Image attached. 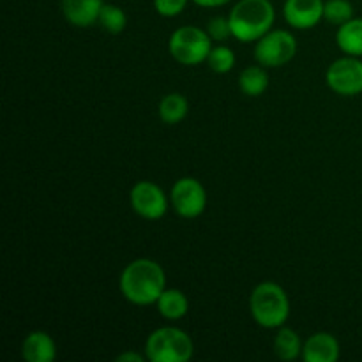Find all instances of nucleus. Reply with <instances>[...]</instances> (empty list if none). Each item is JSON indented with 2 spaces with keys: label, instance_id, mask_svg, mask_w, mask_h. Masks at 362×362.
I'll return each instance as SVG.
<instances>
[{
  "label": "nucleus",
  "instance_id": "obj_12",
  "mask_svg": "<svg viewBox=\"0 0 362 362\" xmlns=\"http://www.w3.org/2000/svg\"><path fill=\"white\" fill-rule=\"evenodd\" d=\"M339 341L329 332H317L306 339L303 346V359L306 362H336L339 359Z\"/></svg>",
  "mask_w": 362,
  "mask_h": 362
},
{
  "label": "nucleus",
  "instance_id": "obj_9",
  "mask_svg": "<svg viewBox=\"0 0 362 362\" xmlns=\"http://www.w3.org/2000/svg\"><path fill=\"white\" fill-rule=\"evenodd\" d=\"M129 202L133 211L148 221L161 219L168 211V197L158 184L151 180H140L134 184L129 193Z\"/></svg>",
  "mask_w": 362,
  "mask_h": 362
},
{
  "label": "nucleus",
  "instance_id": "obj_25",
  "mask_svg": "<svg viewBox=\"0 0 362 362\" xmlns=\"http://www.w3.org/2000/svg\"><path fill=\"white\" fill-rule=\"evenodd\" d=\"M117 362H144V357H141L140 354L127 352V354H122V356L117 357Z\"/></svg>",
  "mask_w": 362,
  "mask_h": 362
},
{
  "label": "nucleus",
  "instance_id": "obj_8",
  "mask_svg": "<svg viewBox=\"0 0 362 362\" xmlns=\"http://www.w3.org/2000/svg\"><path fill=\"white\" fill-rule=\"evenodd\" d=\"M172 207L180 218L194 219L204 214L207 207V193L205 187L193 177H182L177 180L170 193Z\"/></svg>",
  "mask_w": 362,
  "mask_h": 362
},
{
  "label": "nucleus",
  "instance_id": "obj_6",
  "mask_svg": "<svg viewBox=\"0 0 362 362\" xmlns=\"http://www.w3.org/2000/svg\"><path fill=\"white\" fill-rule=\"evenodd\" d=\"M297 53V41L290 32L271 30L255 46V59L264 67H281Z\"/></svg>",
  "mask_w": 362,
  "mask_h": 362
},
{
  "label": "nucleus",
  "instance_id": "obj_16",
  "mask_svg": "<svg viewBox=\"0 0 362 362\" xmlns=\"http://www.w3.org/2000/svg\"><path fill=\"white\" fill-rule=\"evenodd\" d=\"M187 112H189V103L179 92L166 94L159 103V119L168 124V126H175V124L182 122L186 119Z\"/></svg>",
  "mask_w": 362,
  "mask_h": 362
},
{
  "label": "nucleus",
  "instance_id": "obj_5",
  "mask_svg": "<svg viewBox=\"0 0 362 362\" xmlns=\"http://www.w3.org/2000/svg\"><path fill=\"white\" fill-rule=\"evenodd\" d=\"M168 49L170 55L182 66H198L207 60L212 49V39L207 30L186 25L170 35Z\"/></svg>",
  "mask_w": 362,
  "mask_h": 362
},
{
  "label": "nucleus",
  "instance_id": "obj_17",
  "mask_svg": "<svg viewBox=\"0 0 362 362\" xmlns=\"http://www.w3.org/2000/svg\"><path fill=\"white\" fill-rule=\"evenodd\" d=\"M303 341H300L299 334L290 327H279L278 334L274 338V352L278 359L281 361H296L297 357L303 356Z\"/></svg>",
  "mask_w": 362,
  "mask_h": 362
},
{
  "label": "nucleus",
  "instance_id": "obj_23",
  "mask_svg": "<svg viewBox=\"0 0 362 362\" xmlns=\"http://www.w3.org/2000/svg\"><path fill=\"white\" fill-rule=\"evenodd\" d=\"M189 0H154L156 13L165 18H175L186 9Z\"/></svg>",
  "mask_w": 362,
  "mask_h": 362
},
{
  "label": "nucleus",
  "instance_id": "obj_14",
  "mask_svg": "<svg viewBox=\"0 0 362 362\" xmlns=\"http://www.w3.org/2000/svg\"><path fill=\"white\" fill-rule=\"evenodd\" d=\"M336 42L345 55L362 57V18L343 23L336 34Z\"/></svg>",
  "mask_w": 362,
  "mask_h": 362
},
{
  "label": "nucleus",
  "instance_id": "obj_1",
  "mask_svg": "<svg viewBox=\"0 0 362 362\" xmlns=\"http://www.w3.org/2000/svg\"><path fill=\"white\" fill-rule=\"evenodd\" d=\"M119 286L134 306H152L166 290V274L158 262L138 258L124 269Z\"/></svg>",
  "mask_w": 362,
  "mask_h": 362
},
{
  "label": "nucleus",
  "instance_id": "obj_24",
  "mask_svg": "<svg viewBox=\"0 0 362 362\" xmlns=\"http://www.w3.org/2000/svg\"><path fill=\"white\" fill-rule=\"evenodd\" d=\"M191 2H194L200 7H221L226 6L228 2H232V0H191Z\"/></svg>",
  "mask_w": 362,
  "mask_h": 362
},
{
  "label": "nucleus",
  "instance_id": "obj_2",
  "mask_svg": "<svg viewBox=\"0 0 362 362\" xmlns=\"http://www.w3.org/2000/svg\"><path fill=\"white\" fill-rule=\"evenodd\" d=\"M232 34L240 42H257L271 32L276 11L271 0H239L228 14Z\"/></svg>",
  "mask_w": 362,
  "mask_h": 362
},
{
  "label": "nucleus",
  "instance_id": "obj_7",
  "mask_svg": "<svg viewBox=\"0 0 362 362\" xmlns=\"http://www.w3.org/2000/svg\"><path fill=\"white\" fill-rule=\"evenodd\" d=\"M325 81L332 92L345 98L362 94V60L359 57H343L327 67Z\"/></svg>",
  "mask_w": 362,
  "mask_h": 362
},
{
  "label": "nucleus",
  "instance_id": "obj_18",
  "mask_svg": "<svg viewBox=\"0 0 362 362\" xmlns=\"http://www.w3.org/2000/svg\"><path fill=\"white\" fill-rule=\"evenodd\" d=\"M239 87L247 98H258L269 87V74L264 66H250L240 73Z\"/></svg>",
  "mask_w": 362,
  "mask_h": 362
},
{
  "label": "nucleus",
  "instance_id": "obj_15",
  "mask_svg": "<svg viewBox=\"0 0 362 362\" xmlns=\"http://www.w3.org/2000/svg\"><path fill=\"white\" fill-rule=\"evenodd\" d=\"M156 306H158L161 317L166 318V320H180L189 311L187 297L177 288H166L158 299Z\"/></svg>",
  "mask_w": 362,
  "mask_h": 362
},
{
  "label": "nucleus",
  "instance_id": "obj_4",
  "mask_svg": "<svg viewBox=\"0 0 362 362\" xmlns=\"http://www.w3.org/2000/svg\"><path fill=\"white\" fill-rule=\"evenodd\" d=\"M193 352V339L179 327L156 329L145 341V357L151 362H187Z\"/></svg>",
  "mask_w": 362,
  "mask_h": 362
},
{
  "label": "nucleus",
  "instance_id": "obj_22",
  "mask_svg": "<svg viewBox=\"0 0 362 362\" xmlns=\"http://www.w3.org/2000/svg\"><path fill=\"white\" fill-rule=\"evenodd\" d=\"M207 34L211 35L212 41H226V39L233 37L232 27H230V20L225 16H214L209 20L207 23Z\"/></svg>",
  "mask_w": 362,
  "mask_h": 362
},
{
  "label": "nucleus",
  "instance_id": "obj_20",
  "mask_svg": "<svg viewBox=\"0 0 362 362\" xmlns=\"http://www.w3.org/2000/svg\"><path fill=\"white\" fill-rule=\"evenodd\" d=\"M324 18L331 25L341 27L354 18V6L350 0H327L324 4Z\"/></svg>",
  "mask_w": 362,
  "mask_h": 362
},
{
  "label": "nucleus",
  "instance_id": "obj_19",
  "mask_svg": "<svg viewBox=\"0 0 362 362\" xmlns=\"http://www.w3.org/2000/svg\"><path fill=\"white\" fill-rule=\"evenodd\" d=\"M99 25L105 28L110 34L117 35L120 32H124L127 25V16L119 6H113V4H105L99 14Z\"/></svg>",
  "mask_w": 362,
  "mask_h": 362
},
{
  "label": "nucleus",
  "instance_id": "obj_3",
  "mask_svg": "<svg viewBox=\"0 0 362 362\" xmlns=\"http://www.w3.org/2000/svg\"><path fill=\"white\" fill-rule=\"evenodd\" d=\"M250 311L260 327L279 329L290 317L288 296L278 283L264 281L251 292Z\"/></svg>",
  "mask_w": 362,
  "mask_h": 362
},
{
  "label": "nucleus",
  "instance_id": "obj_13",
  "mask_svg": "<svg viewBox=\"0 0 362 362\" xmlns=\"http://www.w3.org/2000/svg\"><path fill=\"white\" fill-rule=\"evenodd\" d=\"M57 346L52 336L45 331H32L21 345V357L27 362H53Z\"/></svg>",
  "mask_w": 362,
  "mask_h": 362
},
{
  "label": "nucleus",
  "instance_id": "obj_10",
  "mask_svg": "<svg viewBox=\"0 0 362 362\" xmlns=\"http://www.w3.org/2000/svg\"><path fill=\"white\" fill-rule=\"evenodd\" d=\"M324 0H286L283 7L286 23L297 30L317 27L324 18Z\"/></svg>",
  "mask_w": 362,
  "mask_h": 362
},
{
  "label": "nucleus",
  "instance_id": "obj_11",
  "mask_svg": "<svg viewBox=\"0 0 362 362\" xmlns=\"http://www.w3.org/2000/svg\"><path fill=\"white\" fill-rule=\"evenodd\" d=\"M103 6V0H62V13L67 23L78 28H87L98 23Z\"/></svg>",
  "mask_w": 362,
  "mask_h": 362
},
{
  "label": "nucleus",
  "instance_id": "obj_21",
  "mask_svg": "<svg viewBox=\"0 0 362 362\" xmlns=\"http://www.w3.org/2000/svg\"><path fill=\"white\" fill-rule=\"evenodd\" d=\"M207 64L214 73L225 74L230 73L235 66V53L228 46H216L211 49L207 57Z\"/></svg>",
  "mask_w": 362,
  "mask_h": 362
}]
</instances>
